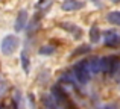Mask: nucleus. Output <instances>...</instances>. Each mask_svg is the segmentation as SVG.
Returning <instances> with one entry per match:
<instances>
[{
	"label": "nucleus",
	"instance_id": "obj_1",
	"mask_svg": "<svg viewBox=\"0 0 120 109\" xmlns=\"http://www.w3.org/2000/svg\"><path fill=\"white\" fill-rule=\"evenodd\" d=\"M120 67V58L116 55H109V56H103L100 58V73L109 74V76H114L117 73Z\"/></svg>",
	"mask_w": 120,
	"mask_h": 109
},
{
	"label": "nucleus",
	"instance_id": "obj_2",
	"mask_svg": "<svg viewBox=\"0 0 120 109\" xmlns=\"http://www.w3.org/2000/svg\"><path fill=\"white\" fill-rule=\"evenodd\" d=\"M73 77L79 83H87L91 79V73L88 68V61H79L78 64L73 65Z\"/></svg>",
	"mask_w": 120,
	"mask_h": 109
},
{
	"label": "nucleus",
	"instance_id": "obj_3",
	"mask_svg": "<svg viewBox=\"0 0 120 109\" xmlns=\"http://www.w3.org/2000/svg\"><path fill=\"white\" fill-rule=\"evenodd\" d=\"M18 46H20V39H18V36L6 35L5 38L2 39V42H0V50H2L3 55L9 56V55H12L15 50H17Z\"/></svg>",
	"mask_w": 120,
	"mask_h": 109
},
{
	"label": "nucleus",
	"instance_id": "obj_4",
	"mask_svg": "<svg viewBox=\"0 0 120 109\" xmlns=\"http://www.w3.org/2000/svg\"><path fill=\"white\" fill-rule=\"evenodd\" d=\"M102 38H103V44L106 47H117L120 44V32H117L114 29H109L106 32H103Z\"/></svg>",
	"mask_w": 120,
	"mask_h": 109
},
{
	"label": "nucleus",
	"instance_id": "obj_5",
	"mask_svg": "<svg viewBox=\"0 0 120 109\" xmlns=\"http://www.w3.org/2000/svg\"><path fill=\"white\" fill-rule=\"evenodd\" d=\"M27 20H29V14H27V11H24V9H23V11L18 12L17 18H15V24H14L15 30H17V32H21L23 29H26Z\"/></svg>",
	"mask_w": 120,
	"mask_h": 109
},
{
	"label": "nucleus",
	"instance_id": "obj_6",
	"mask_svg": "<svg viewBox=\"0 0 120 109\" xmlns=\"http://www.w3.org/2000/svg\"><path fill=\"white\" fill-rule=\"evenodd\" d=\"M84 8V3L81 0H64L61 3V9L67 12H73V11H79Z\"/></svg>",
	"mask_w": 120,
	"mask_h": 109
},
{
	"label": "nucleus",
	"instance_id": "obj_7",
	"mask_svg": "<svg viewBox=\"0 0 120 109\" xmlns=\"http://www.w3.org/2000/svg\"><path fill=\"white\" fill-rule=\"evenodd\" d=\"M59 27H61V29H64L65 32L71 33V35H73L76 39H79L81 36H82V30L75 23H65V21H64V23H59Z\"/></svg>",
	"mask_w": 120,
	"mask_h": 109
},
{
	"label": "nucleus",
	"instance_id": "obj_8",
	"mask_svg": "<svg viewBox=\"0 0 120 109\" xmlns=\"http://www.w3.org/2000/svg\"><path fill=\"white\" fill-rule=\"evenodd\" d=\"M88 68H90L91 76H94V74H99V73H100V58L88 59Z\"/></svg>",
	"mask_w": 120,
	"mask_h": 109
},
{
	"label": "nucleus",
	"instance_id": "obj_9",
	"mask_svg": "<svg viewBox=\"0 0 120 109\" xmlns=\"http://www.w3.org/2000/svg\"><path fill=\"white\" fill-rule=\"evenodd\" d=\"M100 38H102L100 29H99L97 26H91V27H90V41H91V42H99Z\"/></svg>",
	"mask_w": 120,
	"mask_h": 109
},
{
	"label": "nucleus",
	"instance_id": "obj_10",
	"mask_svg": "<svg viewBox=\"0 0 120 109\" xmlns=\"http://www.w3.org/2000/svg\"><path fill=\"white\" fill-rule=\"evenodd\" d=\"M106 20H108V23L114 24V26H120V11H111L106 15Z\"/></svg>",
	"mask_w": 120,
	"mask_h": 109
},
{
	"label": "nucleus",
	"instance_id": "obj_11",
	"mask_svg": "<svg viewBox=\"0 0 120 109\" xmlns=\"http://www.w3.org/2000/svg\"><path fill=\"white\" fill-rule=\"evenodd\" d=\"M21 67L26 73H29V56H27L26 50H23V53H21Z\"/></svg>",
	"mask_w": 120,
	"mask_h": 109
},
{
	"label": "nucleus",
	"instance_id": "obj_12",
	"mask_svg": "<svg viewBox=\"0 0 120 109\" xmlns=\"http://www.w3.org/2000/svg\"><path fill=\"white\" fill-rule=\"evenodd\" d=\"M38 52H40V55H53L55 53V47L50 46V44H47V46H43Z\"/></svg>",
	"mask_w": 120,
	"mask_h": 109
},
{
	"label": "nucleus",
	"instance_id": "obj_13",
	"mask_svg": "<svg viewBox=\"0 0 120 109\" xmlns=\"http://www.w3.org/2000/svg\"><path fill=\"white\" fill-rule=\"evenodd\" d=\"M88 52H90V46L84 44V46H81V47H78V50L73 52V56H79L82 53H88Z\"/></svg>",
	"mask_w": 120,
	"mask_h": 109
},
{
	"label": "nucleus",
	"instance_id": "obj_14",
	"mask_svg": "<svg viewBox=\"0 0 120 109\" xmlns=\"http://www.w3.org/2000/svg\"><path fill=\"white\" fill-rule=\"evenodd\" d=\"M0 109H5V106H3V105H0Z\"/></svg>",
	"mask_w": 120,
	"mask_h": 109
},
{
	"label": "nucleus",
	"instance_id": "obj_15",
	"mask_svg": "<svg viewBox=\"0 0 120 109\" xmlns=\"http://www.w3.org/2000/svg\"><path fill=\"white\" fill-rule=\"evenodd\" d=\"M43 2H46V0H40V3H43Z\"/></svg>",
	"mask_w": 120,
	"mask_h": 109
},
{
	"label": "nucleus",
	"instance_id": "obj_16",
	"mask_svg": "<svg viewBox=\"0 0 120 109\" xmlns=\"http://www.w3.org/2000/svg\"><path fill=\"white\" fill-rule=\"evenodd\" d=\"M114 2H120V0H114Z\"/></svg>",
	"mask_w": 120,
	"mask_h": 109
}]
</instances>
